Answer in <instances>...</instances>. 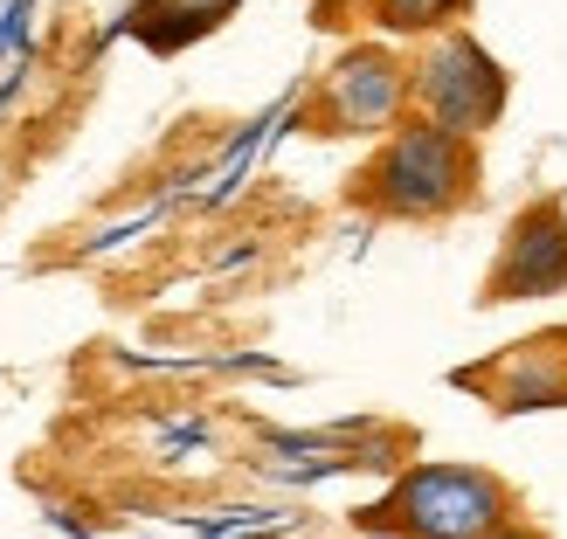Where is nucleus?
Segmentation results:
<instances>
[{
	"instance_id": "1",
	"label": "nucleus",
	"mask_w": 567,
	"mask_h": 539,
	"mask_svg": "<svg viewBox=\"0 0 567 539\" xmlns=\"http://www.w3.org/2000/svg\"><path fill=\"white\" fill-rule=\"evenodd\" d=\"M477 180H485L477 138L409 111L394 132H381V146L353 174V201L388 221H443L477 201Z\"/></svg>"
},
{
	"instance_id": "2",
	"label": "nucleus",
	"mask_w": 567,
	"mask_h": 539,
	"mask_svg": "<svg viewBox=\"0 0 567 539\" xmlns=\"http://www.w3.org/2000/svg\"><path fill=\"white\" fill-rule=\"evenodd\" d=\"M353 519L374 539H477L519 519V491L485 464H409L394 470L388 498H374Z\"/></svg>"
},
{
	"instance_id": "3",
	"label": "nucleus",
	"mask_w": 567,
	"mask_h": 539,
	"mask_svg": "<svg viewBox=\"0 0 567 539\" xmlns=\"http://www.w3.org/2000/svg\"><path fill=\"white\" fill-rule=\"evenodd\" d=\"M505 104H513V76L505 63L471 35V28H443V35H422V49L409 55V111L415 118H436L464 138H485Z\"/></svg>"
},
{
	"instance_id": "4",
	"label": "nucleus",
	"mask_w": 567,
	"mask_h": 539,
	"mask_svg": "<svg viewBox=\"0 0 567 539\" xmlns=\"http://www.w3.org/2000/svg\"><path fill=\"white\" fill-rule=\"evenodd\" d=\"M402 118H409V55L394 42H353L305 97V125L319 138H367L394 132Z\"/></svg>"
},
{
	"instance_id": "5",
	"label": "nucleus",
	"mask_w": 567,
	"mask_h": 539,
	"mask_svg": "<svg viewBox=\"0 0 567 539\" xmlns=\"http://www.w3.org/2000/svg\"><path fill=\"white\" fill-rule=\"evenodd\" d=\"M457 394H477L492 415H547V408H567V325H540L498 346L492 360L477 366H457L450 374Z\"/></svg>"
},
{
	"instance_id": "6",
	"label": "nucleus",
	"mask_w": 567,
	"mask_h": 539,
	"mask_svg": "<svg viewBox=\"0 0 567 539\" xmlns=\"http://www.w3.org/2000/svg\"><path fill=\"white\" fill-rule=\"evenodd\" d=\"M560 291H567V201L540 194L505 221L498 257L477 283V304H519V298H560Z\"/></svg>"
},
{
	"instance_id": "7",
	"label": "nucleus",
	"mask_w": 567,
	"mask_h": 539,
	"mask_svg": "<svg viewBox=\"0 0 567 539\" xmlns=\"http://www.w3.org/2000/svg\"><path fill=\"white\" fill-rule=\"evenodd\" d=\"M243 0H132L125 8V35L146 42L153 55H181L194 42H208Z\"/></svg>"
},
{
	"instance_id": "8",
	"label": "nucleus",
	"mask_w": 567,
	"mask_h": 539,
	"mask_svg": "<svg viewBox=\"0 0 567 539\" xmlns=\"http://www.w3.org/2000/svg\"><path fill=\"white\" fill-rule=\"evenodd\" d=\"M471 14V0H367V21L381 28V35H443V28H457Z\"/></svg>"
},
{
	"instance_id": "9",
	"label": "nucleus",
	"mask_w": 567,
	"mask_h": 539,
	"mask_svg": "<svg viewBox=\"0 0 567 539\" xmlns=\"http://www.w3.org/2000/svg\"><path fill=\"white\" fill-rule=\"evenodd\" d=\"M477 539H547L540 526H526V519H505V526H492V532H477Z\"/></svg>"
}]
</instances>
